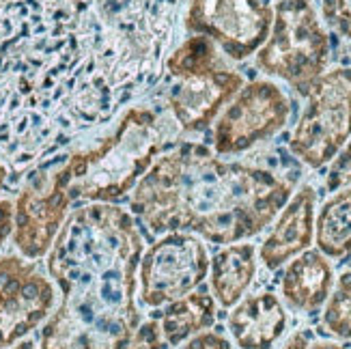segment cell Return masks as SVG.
<instances>
[{"mask_svg":"<svg viewBox=\"0 0 351 349\" xmlns=\"http://www.w3.org/2000/svg\"><path fill=\"white\" fill-rule=\"evenodd\" d=\"M141 256L130 211L112 203L73 209L45 261L63 298L41 328L39 349H123L141 324Z\"/></svg>","mask_w":351,"mask_h":349,"instance_id":"6da1fadb","label":"cell"},{"mask_svg":"<svg viewBox=\"0 0 351 349\" xmlns=\"http://www.w3.org/2000/svg\"><path fill=\"white\" fill-rule=\"evenodd\" d=\"M291 194L293 184L276 173L181 143L151 164L130 209L151 233L183 231L228 246L261 233Z\"/></svg>","mask_w":351,"mask_h":349,"instance_id":"7a4b0ae2","label":"cell"},{"mask_svg":"<svg viewBox=\"0 0 351 349\" xmlns=\"http://www.w3.org/2000/svg\"><path fill=\"white\" fill-rule=\"evenodd\" d=\"M164 147L160 121L149 108H128L110 136L73 151L58 166L71 201L117 203L134 192Z\"/></svg>","mask_w":351,"mask_h":349,"instance_id":"3957f363","label":"cell"},{"mask_svg":"<svg viewBox=\"0 0 351 349\" xmlns=\"http://www.w3.org/2000/svg\"><path fill=\"white\" fill-rule=\"evenodd\" d=\"M173 78L169 108L186 132H201L243 86L241 73L228 69L218 45L203 35H192L166 58Z\"/></svg>","mask_w":351,"mask_h":349,"instance_id":"277c9868","label":"cell"},{"mask_svg":"<svg viewBox=\"0 0 351 349\" xmlns=\"http://www.w3.org/2000/svg\"><path fill=\"white\" fill-rule=\"evenodd\" d=\"M328 60L330 39L313 0H278L269 35L256 50V67L306 97L308 88L326 71Z\"/></svg>","mask_w":351,"mask_h":349,"instance_id":"5b68a950","label":"cell"},{"mask_svg":"<svg viewBox=\"0 0 351 349\" xmlns=\"http://www.w3.org/2000/svg\"><path fill=\"white\" fill-rule=\"evenodd\" d=\"M351 139V69L324 71L306 93L298 125L289 139L291 154L308 166L322 169Z\"/></svg>","mask_w":351,"mask_h":349,"instance_id":"8992f818","label":"cell"},{"mask_svg":"<svg viewBox=\"0 0 351 349\" xmlns=\"http://www.w3.org/2000/svg\"><path fill=\"white\" fill-rule=\"evenodd\" d=\"M209 274L207 248L192 233H164L143 252L138 263V302L160 309L198 289Z\"/></svg>","mask_w":351,"mask_h":349,"instance_id":"52a82bcc","label":"cell"},{"mask_svg":"<svg viewBox=\"0 0 351 349\" xmlns=\"http://www.w3.org/2000/svg\"><path fill=\"white\" fill-rule=\"evenodd\" d=\"M289 115L291 101L278 84L269 80L243 84L216 121L213 149L218 156L243 154L278 134L287 125Z\"/></svg>","mask_w":351,"mask_h":349,"instance_id":"ba28073f","label":"cell"},{"mask_svg":"<svg viewBox=\"0 0 351 349\" xmlns=\"http://www.w3.org/2000/svg\"><path fill=\"white\" fill-rule=\"evenodd\" d=\"M274 9L265 0H190L186 30L211 39L233 60H243L265 43Z\"/></svg>","mask_w":351,"mask_h":349,"instance_id":"9c48e42d","label":"cell"},{"mask_svg":"<svg viewBox=\"0 0 351 349\" xmlns=\"http://www.w3.org/2000/svg\"><path fill=\"white\" fill-rule=\"evenodd\" d=\"M56 289L35 261L22 254L0 256V349L24 341L50 317Z\"/></svg>","mask_w":351,"mask_h":349,"instance_id":"30bf717a","label":"cell"},{"mask_svg":"<svg viewBox=\"0 0 351 349\" xmlns=\"http://www.w3.org/2000/svg\"><path fill=\"white\" fill-rule=\"evenodd\" d=\"M13 205V244L24 259L37 261L50 252L69 216L71 196L60 169L35 175L20 190Z\"/></svg>","mask_w":351,"mask_h":349,"instance_id":"8fae6325","label":"cell"},{"mask_svg":"<svg viewBox=\"0 0 351 349\" xmlns=\"http://www.w3.org/2000/svg\"><path fill=\"white\" fill-rule=\"evenodd\" d=\"M315 203L317 192L313 186H302L278 211L269 235L263 239L261 263L267 269H278L293 256L308 250L315 239Z\"/></svg>","mask_w":351,"mask_h":349,"instance_id":"7c38bea8","label":"cell"},{"mask_svg":"<svg viewBox=\"0 0 351 349\" xmlns=\"http://www.w3.org/2000/svg\"><path fill=\"white\" fill-rule=\"evenodd\" d=\"M287 324L282 302L271 291L239 300L228 315V332L239 349H271L282 339Z\"/></svg>","mask_w":351,"mask_h":349,"instance_id":"4fadbf2b","label":"cell"},{"mask_svg":"<svg viewBox=\"0 0 351 349\" xmlns=\"http://www.w3.org/2000/svg\"><path fill=\"white\" fill-rule=\"evenodd\" d=\"M334 287V269L319 250H304L287 263L280 291L289 309L300 313L319 311Z\"/></svg>","mask_w":351,"mask_h":349,"instance_id":"5bb4252c","label":"cell"},{"mask_svg":"<svg viewBox=\"0 0 351 349\" xmlns=\"http://www.w3.org/2000/svg\"><path fill=\"white\" fill-rule=\"evenodd\" d=\"M256 276V248L246 241L228 244L209 259L211 296L224 309H233L246 296Z\"/></svg>","mask_w":351,"mask_h":349,"instance_id":"9a60e30c","label":"cell"},{"mask_svg":"<svg viewBox=\"0 0 351 349\" xmlns=\"http://www.w3.org/2000/svg\"><path fill=\"white\" fill-rule=\"evenodd\" d=\"M213 324H216V300L203 289H194L188 296L169 302L160 320L164 341L171 347L181 345L198 332H205Z\"/></svg>","mask_w":351,"mask_h":349,"instance_id":"2e32d148","label":"cell"},{"mask_svg":"<svg viewBox=\"0 0 351 349\" xmlns=\"http://www.w3.org/2000/svg\"><path fill=\"white\" fill-rule=\"evenodd\" d=\"M315 241L322 254L345 259L351 252V188L339 190L315 218Z\"/></svg>","mask_w":351,"mask_h":349,"instance_id":"e0dca14e","label":"cell"},{"mask_svg":"<svg viewBox=\"0 0 351 349\" xmlns=\"http://www.w3.org/2000/svg\"><path fill=\"white\" fill-rule=\"evenodd\" d=\"M322 326L330 337L351 339V272L339 276L326 300Z\"/></svg>","mask_w":351,"mask_h":349,"instance_id":"ac0fdd59","label":"cell"},{"mask_svg":"<svg viewBox=\"0 0 351 349\" xmlns=\"http://www.w3.org/2000/svg\"><path fill=\"white\" fill-rule=\"evenodd\" d=\"M345 188H351V141H347L345 147L330 160V169L326 175L328 192H339Z\"/></svg>","mask_w":351,"mask_h":349,"instance_id":"d6986e66","label":"cell"},{"mask_svg":"<svg viewBox=\"0 0 351 349\" xmlns=\"http://www.w3.org/2000/svg\"><path fill=\"white\" fill-rule=\"evenodd\" d=\"M322 15L332 30L351 39V0H322Z\"/></svg>","mask_w":351,"mask_h":349,"instance_id":"ffe728a7","label":"cell"},{"mask_svg":"<svg viewBox=\"0 0 351 349\" xmlns=\"http://www.w3.org/2000/svg\"><path fill=\"white\" fill-rule=\"evenodd\" d=\"M164 335H162V328L160 322L156 320H149L145 324H138L136 332L132 335L130 343L123 349H164Z\"/></svg>","mask_w":351,"mask_h":349,"instance_id":"44dd1931","label":"cell"},{"mask_svg":"<svg viewBox=\"0 0 351 349\" xmlns=\"http://www.w3.org/2000/svg\"><path fill=\"white\" fill-rule=\"evenodd\" d=\"M181 349H233L231 341L226 337H222L220 332H198L192 339H188V343Z\"/></svg>","mask_w":351,"mask_h":349,"instance_id":"7402d4cb","label":"cell"},{"mask_svg":"<svg viewBox=\"0 0 351 349\" xmlns=\"http://www.w3.org/2000/svg\"><path fill=\"white\" fill-rule=\"evenodd\" d=\"M13 211L15 205L9 199H0V250L5 241L13 235Z\"/></svg>","mask_w":351,"mask_h":349,"instance_id":"603a6c76","label":"cell"},{"mask_svg":"<svg viewBox=\"0 0 351 349\" xmlns=\"http://www.w3.org/2000/svg\"><path fill=\"white\" fill-rule=\"evenodd\" d=\"M282 349H311L308 337L304 335V332H295V335H291V337L287 339Z\"/></svg>","mask_w":351,"mask_h":349,"instance_id":"cb8c5ba5","label":"cell"},{"mask_svg":"<svg viewBox=\"0 0 351 349\" xmlns=\"http://www.w3.org/2000/svg\"><path fill=\"white\" fill-rule=\"evenodd\" d=\"M311 349H347V347H343V345H339V343H317V345H313Z\"/></svg>","mask_w":351,"mask_h":349,"instance_id":"d4e9b609","label":"cell"},{"mask_svg":"<svg viewBox=\"0 0 351 349\" xmlns=\"http://www.w3.org/2000/svg\"><path fill=\"white\" fill-rule=\"evenodd\" d=\"M7 166H5V162L0 160V192H3V188H5V181H7Z\"/></svg>","mask_w":351,"mask_h":349,"instance_id":"484cf974","label":"cell"},{"mask_svg":"<svg viewBox=\"0 0 351 349\" xmlns=\"http://www.w3.org/2000/svg\"><path fill=\"white\" fill-rule=\"evenodd\" d=\"M9 349H35V343L33 341H20V343H15V345H11Z\"/></svg>","mask_w":351,"mask_h":349,"instance_id":"4316f807","label":"cell"}]
</instances>
